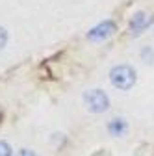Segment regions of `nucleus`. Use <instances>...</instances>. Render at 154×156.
<instances>
[{
	"label": "nucleus",
	"mask_w": 154,
	"mask_h": 156,
	"mask_svg": "<svg viewBox=\"0 0 154 156\" xmlns=\"http://www.w3.org/2000/svg\"><path fill=\"white\" fill-rule=\"evenodd\" d=\"M13 152H11V147H9V143H6V141H0V156H11Z\"/></svg>",
	"instance_id": "nucleus-6"
},
{
	"label": "nucleus",
	"mask_w": 154,
	"mask_h": 156,
	"mask_svg": "<svg viewBox=\"0 0 154 156\" xmlns=\"http://www.w3.org/2000/svg\"><path fill=\"white\" fill-rule=\"evenodd\" d=\"M113 32H115V23L113 21H104V23L97 24L95 28H91L89 34H87V37L91 39V41H100V39L110 37Z\"/></svg>",
	"instance_id": "nucleus-3"
},
{
	"label": "nucleus",
	"mask_w": 154,
	"mask_h": 156,
	"mask_svg": "<svg viewBox=\"0 0 154 156\" xmlns=\"http://www.w3.org/2000/svg\"><path fill=\"white\" fill-rule=\"evenodd\" d=\"M110 80L117 89H130L136 84V71L130 65H115L110 71Z\"/></svg>",
	"instance_id": "nucleus-1"
},
{
	"label": "nucleus",
	"mask_w": 154,
	"mask_h": 156,
	"mask_svg": "<svg viewBox=\"0 0 154 156\" xmlns=\"http://www.w3.org/2000/svg\"><path fill=\"white\" fill-rule=\"evenodd\" d=\"M19 156H37L33 151H28V149H23L21 152H19Z\"/></svg>",
	"instance_id": "nucleus-8"
},
{
	"label": "nucleus",
	"mask_w": 154,
	"mask_h": 156,
	"mask_svg": "<svg viewBox=\"0 0 154 156\" xmlns=\"http://www.w3.org/2000/svg\"><path fill=\"white\" fill-rule=\"evenodd\" d=\"M6 41H8V32L4 26H0V48L6 45Z\"/></svg>",
	"instance_id": "nucleus-7"
},
{
	"label": "nucleus",
	"mask_w": 154,
	"mask_h": 156,
	"mask_svg": "<svg viewBox=\"0 0 154 156\" xmlns=\"http://www.w3.org/2000/svg\"><path fill=\"white\" fill-rule=\"evenodd\" d=\"M84 101H86V106L89 112L93 113H102L110 108V99L108 95L100 89H91L84 95Z\"/></svg>",
	"instance_id": "nucleus-2"
},
{
	"label": "nucleus",
	"mask_w": 154,
	"mask_h": 156,
	"mask_svg": "<svg viewBox=\"0 0 154 156\" xmlns=\"http://www.w3.org/2000/svg\"><path fill=\"white\" fill-rule=\"evenodd\" d=\"M152 21H154V19H149L143 11H139V13L134 15V19H132V23H130V32H132L134 35H138V34H141V30H145Z\"/></svg>",
	"instance_id": "nucleus-4"
},
{
	"label": "nucleus",
	"mask_w": 154,
	"mask_h": 156,
	"mask_svg": "<svg viewBox=\"0 0 154 156\" xmlns=\"http://www.w3.org/2000/svg\"><path fill=\"white\" fill-rule=\"evenodd\" d=\"M108 130L111 136H123L126 132V123L123 119H111L108 125Z\"/></svg>",
	"instance_id": "nucleus-5"
}]
</instances>
